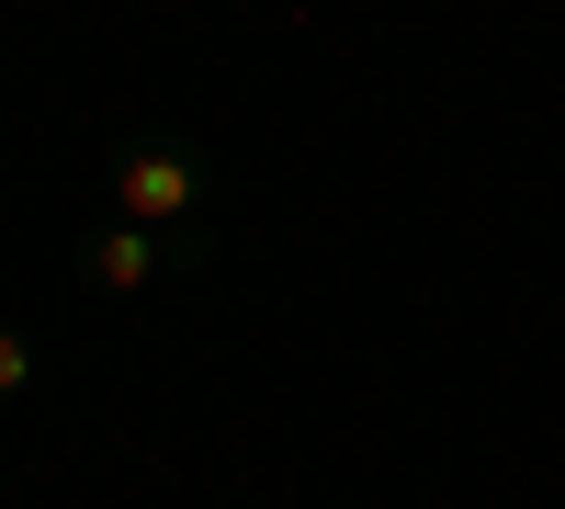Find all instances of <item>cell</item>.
Listing matches in <instances>:
<instances>
[{"mask_svg": "<svg viewBox=\"0 0 565 509\" xmlns=\"http://www.w3.org/2000/svg\"><path fill=\"white\" fill-rule=\"evenodd\" d=\"M114 204L136 226L193 215L204 204V148H193V136H125V148H114Z\"/></svg>", "mask_w": 565, "mask_h": 509, "instance_id": "1", "label": "cell"}, {"mask_svg": "<svg viewBox=\"0 0 565 509\" xmlns=\"http://www.w3.org/2000/svg\"><path fill=\"white\" fill-rule=\"evenodd\" d=\"M79 272H90V295H148L159 272H170V250H159V226H136V215H114L103 238L79 250Z\"/></svg>", "mask_w": 565, "mask_h": 509, "instance_id": "2", "label": "cell"}, {"mask_svg": "<svg viewBox=\"0 0 565 509\" xmlns=\"http://www.w3.org/2000/svg\"><path fill=\"white\" fill-rule=\"evenodd\" d=\"M23 385H34V340L0 329V396H23Z\"/></svg>", "mask_w": 565, "mask_h": 509, "instance_id": "3", "label": "cell"}]
</instances>
